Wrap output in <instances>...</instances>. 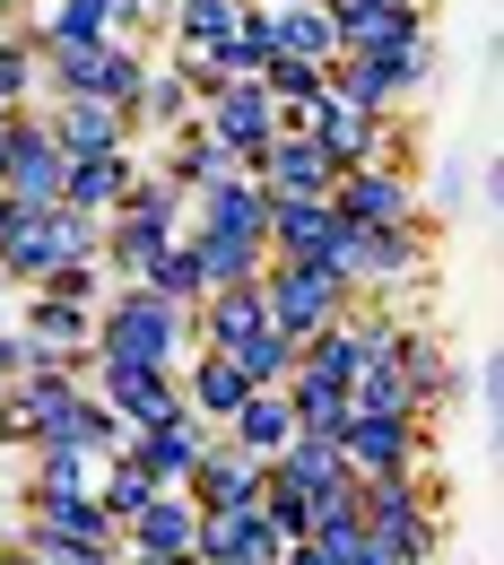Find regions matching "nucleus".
<instances>
[{
  "label": "nucleus",
  "instance_id": "nucleus-1",
  "mask_svg": "<svg viewBox=\"0 0 504 565\" xmlns=\"http://www.w3.org/2000/svg\"><path fill=\"white\" fill-rule=\"evenodd\" d=\"M87 356L96 365H165V374H183V356H192V305H165L157 287H114V296H96Z\"/></svg>",
  "mask_w": 504,
  "mask_h": 565
},
{
  "label": "nucleus",
  "instance_id": "nucleus-2",
  "mask_svg": "<svg viewBox=\"0 0 504 565\" xmlns=\"http://www.w3.org/2000/svg\"><path fill=\"white\" fill-rule=\"evenodd\" d=\"M322 270L365 296V287H400L427 270V226H340V244L322 253Z\"/></svg>",
  "mask_w": 504,
  "mask_h": 565
},
{
  "label": "nucleus",
  "instance_id": "nucleus-3",
  "mask_svg": "<svg viewBox=\"0 0 504 565\" xmlns=\"http://www.w3.org/2000/svg\"><path fill=\"white\" fill-rule=\"evenodd\" d=\"M322 78H331L340 105H357V114H392L400 96H418V87L435 78V44L418 35V44H400V53H340Z\"/></svg>",
  "mask_w": 504,
  "mask_h": 565
},
{
  "label": "nucleus",
  "instance_id": "nucleus-4",
  "mask_svg": "<svg viewBox=\"0 0 504 565\" xmlns=\"http://www.w3.org/2000/svg\"><path fill=\"white\" fill-rule=\"evenodd\" d=\"M261 313H270V331H288L296 349H304L313 331H331L348 313V287L331 279L322 262H270L261 270Z\"/></svg>",
  "mask_w": 504,
  "mask_h": 565
},
{
  "label": "nucleus",
  "instance_id": "nucleus-5",
  "mask_svg": "<svg viewBox=\"0 0 504 565\" xmlns=\"http://www.w3.org/2000/svg\"><path fill=\"white\" fill-rule=\"evenodd\" d=\"M201 131H210V140L226 148L244 174H253V157H261V148L288 131V114H279V96H270L261 78H226L210 105H201Z\"/></svg>",
  "mask_w": 504,
  "mask_h": 565
},
{
  "label": "nucleus",
  "instance_id": "nucleus-6",
  "mask_svg": "<svg viewBox=\"0 0 504 565\" xmlns=\"http://www.w3.org/2000/svg\"><path fill=\"white\" fill-rule=\"evenodd\" d=\"M71 157L53 148L44 114H9L0 122V201H62Z\"/></svg>",
  "mask_w": 504,
  "mask_h": 565
},
{
  "label": "nucleus",
  "instance_id": "nucleus-7",
  "mask_svg": "<svg viewBox=\"0 0 504 565\" xmlns=\"http://www.w3.org/2000/svg\"><path fill=\"white\" fill-rule=\"evenodd\" d=\"M331 210H340V226H418V183L374 157V166L331 174Z\"/></svg>",
  "mask_w": 504,
  "mask_h": 565
},
{
  "label": "nucleus",
  "instance_id": "nucleus-8",
  "mask_svg": "<svg viewBox=\"0 0 504 565\" xmlns=\"http://www.w3.org/2000/svg\"><path fill=\"white\" fill-rule=\"evenodd\" d=\"M62 262V201H9L0 210V287H35Z\"/></svg>",
  "mask_w": 504,
  "mask_h": 565
},
{
  "label": "nucleus",
  "instance_id": "nucleus-9",
  "mask_svg": "<svg viewBox=\"0 0 504 565\" xmlns=\"http://www.w3.org/2000/svg\"><path fill=\"white\" fill-rule=\"evenodd\" d=\"M383 340H392V322L365 313V296H348V313H340L331 331H313V340L296 349V365H304V374H331V383H357L365 365L383 356Z\"/></svg>",
  "mask_w": 504,
  "mask_h": 565
},
{
  "label": "nucleus",
  "instance_id": "nucleus-10",
  "mask_svg": "<svg viewBox=\"0 0 504 565\" xmlns=\"http://www.w3.org/2000/svg\"><path fill=\"white\" fill-rule=\"evenodd\" d=\"M418 418H348L340 426V461L357 470V479H409L418 470Z\"/></svg>",
  "mask_w": 504,
  "mask_h": 565
},
{
  "label": "nucleus",
  "instance_id": "nucleus-11",
  "mask_svg": "<svg viewBox=\"0 0 504 565\" xmlns=\"http://www.w3.org/2000/svg\"><path fill=\"white\" fill-rule=\"evenodd\" d=\"M35 114H44V131H53L62 157H114V148H131L122 105H96V96H44Z\"/></svg>",
  "mask_w": 504,
  "mask_h": 565
},
{
  "label": "nucleus",
  "instance_id": "nucleus-12",
  "mask_svg": "<svg viewBox=\"0 0 504 565\" xmlns=\"http://www.w3.org/2000/svg\"><path fill=\"white\" fill-rule=\"evenodd\" d=\"M201 444H210V426L192 418V409H165V418H148V426H131V461H140L157 488H183L192 479V461H201Z\"/></svg>",
  "mask_w": 504,
  "mask_h": 565
},
{
  "label": "nucleus",
  "instance_id": "nucleus-13",
  "mask_svg": "<svg viewBox=\"0 0 504 565\" xmlns=\"http://www.w3.org/2000/svg\"><path fill=\"white\" fill-rule=\"evenodd\" d=\"M383 122H392V114H357V105L322 96V105L304 114V140L322 148L331 174H348V166H374V157H383Z\"/></svg>",
  "mask_w": 504,
  "mask_h": 565
},
{
  "label": "nucleus",
  "instance_id": "nucleus-14",
  "mask_svg": "<svg viewBox=\"0 0 504 565\" xmlns=\"http://www.w3.org/2000/svg\"><path fill=\"white\" fill-rule=\"evenodd\" d=\"M261 479H270V461H253L244 444H226V435L210 426V444H201L183 495H192V504H261Z\"/></svg>",
  "mask_w": 504,
  "mask_h": 565
},
{
  "label": "nucleus",
  "instance_id": "nucleus-15",
  "mask_svg": "<svg viewBox=\"0 0 504 565\" xmlns=\"http://www.w3.org/2000/svg\"><path fill=\"white\" fill-rule=\"evenodd\" d=\"M253 183L270 192V201H331V166H322V148L304 140V131H279V140L253 157Z\"/></svg>",
  "mask_w": 504,
  "mask_h": 565
},
{
  "label": "nucleus",
  "instance_id": "nucleus-16",
  "mask_svg": "<svg viewBox=\"0 0 504 565\" xmlns=\"http://www.w3.org/2000/svg\"><path fill=\"white\" fill-rule=\"evenodd\" d=\"M261 201H270V192H261ZM261 244H270V262H322V253L340 244V210H331V201H270Z\"/></svg>",
  "mask_w": 504,
  "mask_h": 565
},
{
  "label": "nucleus",
  "instance_id": "nucleus-17",
  "mask_svg": "<svg viewBox=\"0 0 504 565\" xmlns=\"http://www.w3.org/2000/svg\"><path fill=\"white\" fill-rule=\"evenodd\" d=\"M192 531H201V504L183 488H165L122 522V557H192Z\"/></svg>",
  "mask_w": 504,
  "mask_h": 565
},
{
  "label": "nucleus",
  "instance_id": "nucleus-18",
  "mask_svg": "<svg viewBox=\"0 0 504 565\" xmlns=\"http://www.w3.org/2000/svg\"><path fill=\"white\" fill-rule=\"evenodd\" d=\"M87 392H96L122 426H148V418H165V409H183V392H174L165 365H96Z\"/></svg>",
  "mask_w": 504,
  "mask_h": 565
},
{
  "label": "nucleus",
  "instance_id": "nucleus-19",
  "mask_svg": "<svg viewBox=\"0 0 504 565\" xmlns=\"http://www.w3.org/2000/svg\"><path fill=\"white\" fill-rule=\"evenodd\" d=\"M174 392H183V409H192L201 426H226L253 383L235 374V356H226V349H192V356H183V374H174Z\"/></svg>",
  "mask_w": 504,
  "mask_h": 565
},
{
  "label": "nucleus",
  "instance_id": "nucleus-20",
  "mask_svg": "<svg viewBox=\"0 0 504 565\" xmlns=\"http://www.w3.org/2000/svg\"><path fill=\"white\" fill-rule=\"evenodd\" d=\"M192 262H201V287H261L270 270V244L261 235H210V226H183Z\"/></svg>",
  "mask_w": 504,
  "mask_h": 565
},
{
  "label": "nucleus",
  "instance_id": "nucleus-21",
  "mask_svg": "<svg viewBox=\"0 0 504 565\" xmlns=\"http://www.w3.org/2000/svg\"><path fill=\"white\" fill-rule=\"evenodd\" d=\"M131 174H140L131 148H114V157H71V174H62V210L114 217V210H122V192H131Z\"/></svg>",
  "mask_w": 504,
  "mask_h": 565
},
{
  "label": "nucleus",
  "instance_id": "nucleus-22",
  "mask_svg": "<svg viewBox=\"0 0 504 565\" xmlns=\"http://www.w3.org/2000/svg\"><path fill=\"white\" fill-rule=\"evenodd\" d=\"M217 435H226V444H244L253 461H279V452L296 444V409H288V392H244V401H235V418L217 426Z\"/></svg>",
  "mask_w": 504,
  "mask_h": 565
},
{
  "label": "nucleus",
  "instance_id": "nucleus-23",
  "mask_svg": "<svg viewBox=\"0 0 504 565\" xmlns=\"http://www.w3.org/2000/svg\"><path fill=\"white\" fill-rule=\"evenodd\" d=\"M261 35H270V53H296V62H340V26H331V9H304V0H288V9H261Z\"/></svg>",
  "mask_w": 504,
  "mask_h": 565
},
{
  "label": "nucleus",
  "instance_id": "nucleus-24",
  "mask_svg": "<svg viewBox=\"0 0 504 565\" xmlns=\"http://www.w3.org/2000/svg\"><path fill=\"white\" fill-rule=\"evenodd\" d=\"M270 313H261V287H210L201 305H192V349H235L244 331H261Z\"/></svg>",
  "mask_w": 504,
  "mask_h": 565
},
{
  "label": "nucleus",
  "instance_id": "nucleus-25",
  "mask_svg": "<svg viewBox=\"0 0 504 565\" xmlns=\"http://www.w3.org/2000/svg\"><path fill=\"white\" fill-rule=\"evenodd\" d=\"M122 35V0H53L35 18V53L44 44H114Z\"/></svg>",
  "mask_w": 504,
  "mask_h": 565
},
{
  "label": "nucleus",
  "instance_id": "nucleus-26",
  "mask_svg": "<svg viewBox=\"0 0 504 565\" xmlns=\"http://www.w3.org/2000/svg\"><path fill=\"white\" fill-rule=\"evenodd\" d=\"M261 217H270V201H261V183H253V174H235V183H217V192H201V201L183 210V226H210V235H261Z\"/></svg>",
  "mask_w": 504,
  "mask_h": 565
},
{
  "label": "nucleus",
  "instance_id": "nucleus-27",
  "mask_svg": "<svg viewBox=\"0 0 504 565\" xmlns=\"http://www.w3.org/2000/svg\"><path fill=\"white\" fill-rule=\"evenodd\" d=\"M122 122H131V131H148V122H157V131H183V122H192V78L174 71V62H165V71L148 62V78L131 87V105H122Z\"/></svg>",
  "mask_w": 504,
  "mask_h": 565
},
{
  "label": "nucleus",
  "instance_id": "nucleus-28",
  "mask_svg": "<svg viewBox=\"0 0 504 565\" xmlns=\"http://www.w3.org/2000/svg\"><path fill=\"white\" fill-rule=\"evenodd\" d=\"M279 392H288V409H296V435H340L348 426V383H331V374H304L296 365Z\"/></svg>",
  "mask_w": 504,
  "mask_h": 565
},
{
  "label": "nucleus",
  "instance_id": "nucleus-29",
  "mask_svg": "<svg viewBox=\"0 0 504 565\" xmlns=\"http://www.w3.org/2000/svg\"><path fill=\"white\" fill-rule=\"evenodd\" d=\"M26 495H96V452L35 444V452H26Z\"/></svg>",
  "mask_w": 504,
  "mask_h": 565
},
{
  "label": "nucleus",
  "instance_id": "nucleus-30",
  "mask_svg": "<svg viewBox=\"0 0 504 565\" xmlns=\"http://www.w3.org/2000/svg\"><path fill=\"white\" fill-rule=\"evenodd\" d=\"M226 356H235V374H244L253 392H279V383L296 374V340H288V331H270V322H261V331H244Z\"/></svg>",
  "mask_w": 504,
  "mask_h": 565
},
{
  "label": "nucleus",
  "instance_id": "nucleus-31",
  "mask_svg": "<svg viewBox=\"0 0 504 565\" xmlns=\"http://www.w3.org/2000/svg\"><path fill=\"white\" fill-rule=\"evenodd\" d=\"M148 495H165V488L148 479V470L131 461V452H105V461H96V504H105V522H114V531H122V522L140 513Z\"/></svg>",
  "mask_w": 504,
  "mask_h": 565
},
{
  "label": "nucleus",
  "instance_id": "nucleus-32",
  "mask_svg": "<svg viewBox=\"0 0 504 565\" xmlns=\"http://www.w3.org/2000/svg\"><path fill=\"white\" fill-rule=\"evenodd\" d=\"M348 418H418V401H409V383H400L392 356H374L357 383H348Z\"/></svg>",
  "mask_w": 504,
  "mask_h": 565
},
{
  "label": "nucleus",
  "instance_id": "nucleus-33",
  "mask_svg": "<svg viewBox=\"0 0 504 565\" xmlns=\"http://www.w3.org/2000/svg\"><path fill=\"white\" fill-rule=\"evenodd\" d=\"M270 470H288L296 488H340V479H357V470L340 461V435H296V444L270 461Z\"/></svg>",
  "mask_w": 504,
  "mask_h": 565
},
{
  "label": "nucleus",
  "instance_id": "nucleus-34",
  "mask_svg": "<svg viewBox=\"0 0 504 565\" xmlns=\"http://www.w3.org/2000/svg\"><path fill=\"white\" fill-rule=\"evenodd\" d=\"M131 287H157L165 305H201V296H210V287H201V262H192V244H183V235H174V244H165Z\"/></svg>",
  "mask_w": 504,
  "mask_h": 565
},
{
  "label": "nucleus",
  "instance_id": "nucleus-35",
  "mask_svg": "<svg viewBox=\"0 0 504 565\" xmlns=\"http://www.w3.org/2000/svg\"><path fill=\"white\" fill-rule=\"evenodd\" d=\"M26 96H35V44L26 26H0V114H26Z\"/></svg>",
  "mask_w": 504,
  "mask_h": 565
},
{
  "label": "nucleus",
  "instance_id": "nucleus-36",
  "mask_svg": "<svg viewBox=\"0 0 504 565\" xmlns=\"http://www.w3.org/2000/svg\"><path fill=\"white\" fill-rule=\"evenodd\" d=\"M96 287H105V262H53V270L35 279V296H62V305H87V313H96Z\"/></svg>",
  "mask_w": 504,
  "mask_h": 565
},
{
  "label": "nucleus",
  "instance_id": "nucleus-37",
  "mask_svg": "<svg viewBox=\"0 0 504 565\" xmlns=\"http://www.w3.org/2000/svg\"><path fill=\"white\" fill-rule=\"evenodd\" d=\"M26 374V331H0V383H18Z\"/></svg>",
  "mask_w": 504,
  "mask_h": 565
},
{
  "label": "nucleus",
  "instance_id": "nucleus-38",
  "mask_svg": "<svg viewBox=\"0 0 504 565\" xmlns=\"http://www.w3.org/2000/svg\"><path fill=\"white\" fill-rule=\"evenodd\" d=\"M9 522H18V488L0 479V540H9Z\"/></svg>",
  "mask_w": 504,
  "mask_h": 565
},
{
  "label": "nucleus",
  "instance_id": "nucleus-39",
  "mask_svg": "<svg viewBox=\"0 0 504 565\" xmlns=\"http://www.w3.org/2000/svg\"><path fill=\"white\" fill-rule=\"evenodd\" d=\"M0 565H44L35 548H18V540H0Z\"/></svg>",
  "mask_w": 504,
  "mask_h": 565
},
{
  "label": "nucleus",
  "instance_id": "nucleus-40",
  "mask_svg": "<svg viewBox=\"0 0 504 565\" xmlns=\"http://www.w3.org/2000/svg\"><path fill=\"white\" fill-rule=\"evenodd\" d=\"M122 565H201V557H122Z\"/></svg>",
  "mask_w": 504,
  "mask_h": 565
},
{
  "label": "nucleus",
  "instance_id": "nucleus-41",
  "mask_svg": "<svg viewBox=\"0 0 504 565\" xmlns=\"http://www.w3.org/2000/svg\"><path fill=\"white\" fill-rule=\"evenodd\" d=\"M261 9H288V0H261ZM304 9H331V0H304Z\"/></svg>",
  "mask_w": 504,
  "mask_h": 565
},
{
  "label": "nucleus",
  "instance_id": "nucleus-42",
  "mask_svg": "<svg viewBox=\"0 0 504 565\" xmlns=\"http://www.w3.org/2000/svg\"><path fill=\"white\" fill-rule=\"evenodd\" d=\"M71 565H122V557H71Z\"/></svg>",
  "mask_w": 504,
  "mask_h": 565
},
{
  "label": "nucleus",
  "instance_id": "nucleus-43",
  "mask_svg": "<svg viewBox=\"0 0 504 565\" xmlns=\"http://www.w3.org/2000/svg\"><path fill=\"white\" fill-rule=\"evenodd\" d=\"M18 9H26V0H0V18H18Z\"/></svg>",
  "mask_w": 504,
  "mask_h": 565
},
{
  "label": "nucleus",
  "instance_id": "nucleus-44",
  "mask_svg": "<svg viewBox=\"0 0 504 565\" xmlns=\"http://www.w3.org/2000/svg\"><path fill=\"white\" fill-rule=\"evenodd\" d=\"M0 296H9V287H0Z\"/></svg>",
  "mask_w": 504,
  "mask_h": 565
}]
</instances>
